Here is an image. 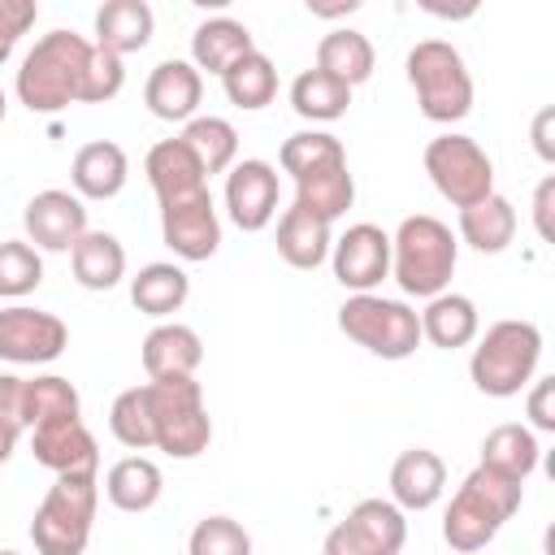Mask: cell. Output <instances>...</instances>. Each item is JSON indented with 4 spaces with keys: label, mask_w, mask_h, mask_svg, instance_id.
<instances>
[{
    "label": "cell",
    "mask_w": 555,
    "mask_h": 555,
    "mask_svg": "<svg viewBox=\"0 0 555 555\" xmlns=\"http://www.w3.org/2000/svg\"><path fill=\"white\" fill-rule=\"evenodd\" d=\"M551 199H555V178H542L538 191H533V225L538 234L551 243L555 238V225H551Z\"/></svg>",
    "instance_id": "45"
},
{
    "label": "cell",
    "mask_w": 555,
    "mask_h": 555,
    "mask_svg": "<svg viewBox=\"0 0 555 555\" xmlns=\"http://www.w3.org/2000/svg\"><path fill=\"white\" fill-rule=\"evenodd\" d=\"M351 104V87L321 74L317 65L304 69L295 82H291V108L304 117V121H338Z\"/></svg>",
    "instance_id": "35"
},
{
    "label": "cell",
    "mask_w": 555,
    "mask_h": 555,
    "mask_svg": "<svg viewBox=\"0 0 555 555\" xmlns=\"http://www.w3.org/2000/svg\"><path fill=\"white\" fill-rule=\"evenodd\" d=\"M551 121H555V113H551V108H542V113H538V121H533V143H538V156H542V160H555Z\"/></svg>",
    "instance_id": "46"
},
{
    "label": "cell",
    "mask_w": 555,
    "mask_h": 555,
    "mask_svg": "<svg viewBox=\"0 0 555 555\" xmlns=\"http://www.w3.org/2000/svg\"><path fill=\"white\" fill-rule=\"evenodd\" d=\"M373 65H377V52H373L369 35H360V30L343 26V30L321 35V43H317V69L347 87H360L373 74Z\"/></svg>",
    "instance_id": "31"
},
{
    "label": "cell",
    "mask_w": 555,
    "mask_h": 555,
    "mask_svg": "<svg viewBox=\"0 0 555 555\" xmlns=\"http://www.w3.org/2000/svg\"><path fill=\"white\" fill-rule=\"evenodd\" d=\"M551 399H555V377H538L529 390V421L542 434H555V403Z\"/></svg>",
    "instance_id": "44"
},
{
    "label": "cell",
    "mask_w": 555,
    "mask_h": 555,
    "mask_svg": "<svg viewBox=\"0 0 555 555\" xmlns=\"http://www.w3.org/2000/svg\"><path fill=\"white\" fill-rule=\"evenodd\" d=\"M91 48L95 43H87L74 30H48L22 56V69H17V82H13L17 100L30 113H61L65 104H78Z\"/></svg>",
    "instance_id": "1"
},
{
    "label": "cell",
    "mask_w": 555,
    "mask_h": 555,
    "mask_svg": "<svg viewBox=\"0 0 555 555\" xmlns=\"http://www.w3.org/2000/svg\"><path fill=\"white\" fill-rule=\"evenodd\" d=\"M225 212L238 230L256 234L278 212V169L269 160H238L225 173Z\"/></svg>",
    "instance_id": "15"
},
{
    "label": "cell",
    "mask_w": 555,
    "mask_h": 555,
    "mask_svg": "<svg viewBox=\"0 0 555 555\" xmlns=\"http://www.w3.org/2000/svg\"><path fill=\"white\" fill-rule=\"evenodd\" d=\"M330 247H334V234L321 217L304 212V208H286L278 217V256L291 264V269H317L330 260Z\"/></svg>",
    "instance_id": "25"
},
{
    "label": "cell",
    "mask_w": 555,
    "mask_h": 555,
    "mask_svg": "<svg viewBox=\"0 0 555 555\" xmlns=\"http://www.w3.org/2000/svg\"><path fill=\"white\" fill-rule=\"evenodd\" d=\"M338 330L382 360H408L421 347V317L403 299L347 295L338 308Z\"/></svg>",
    "instance_id": "8"
},
{
    "label": "cell",
    "mask_w": 555,
    "mask_h": 555,
    "mask_svg": "<svg viewBox=\"0 0 555 555\" xmlns=\"http://www.w3.org/2000/svg\"><path fill=\"white\" fill-rule=\"evenodd\" d=\"M447 490V464L429 447H408L390 468V503L399 512H429Z\"/></svg>",
    "instance_id": "18"
},
{
    "label": "cell",
    "mask_w": 555,
    "mask_h": 555,
    "mask_svg": "<svg viewBox=\"0 0 555 555\" xmlns=\"http://www.w3.org/2000/svg\"><path fill=\"white\" fill-rule=\"evenodd\" d=\"M22 225L35 251H74V243L87 234V204L74 191L48 186L26 199Z\"/></svg>",
    "instance_id": "14"
},
{
    "label": "cell",
    "mask_w": 555,
    "mask_h": 555,
    "mask_svg": "<svg viewBox=\"0 0 555 555\" xmlns=\"http://www.w3.org/2000/svg\"><path fill=\"white\" fill-rule=\"evenodd\" d=\"M408 82L416 91V104L429 121H460L473 108V74L447 39H421L408 52Z\"/></svg>",
    "instance_id": "6"
},
{
    "label": "cell",
    "mask_w": 555,
    "mask_h": 555,
    "mask_svg": "<svg viewBox=\"0 0 555 555\" xmlns=\"http://www.w3.org/2000/svg\"><path fill=\"white\" fill-rule=\"evenodd\" d=\"M330 264L351 295H373V286L390 278V234L373 221H356L343 230V238H334Z\"/></svg>",
    "instance_id": "11"
},
{
    "label": "cell",
    "mask_w": 555,
    "mask_h": 555,
    "mask_svg": "<svg viewBox=\"0 0 555 555\" xmlns=\"http://www.w3.org/2000/svg\"><path fill=\"white\" fill-rule=\"evenodd\" d=\"M43 282V260L26 238L0 243V299H22Z\"/></svg>",
    "instance_id": "39"
},
{
    "label": "cell",
    "mask_w": 555,
    "mask_h": 555,
    "mask_svg": "<svg viewBox=\"0 0 555 555\" xmlns=\"http://www.w3.org/2000/svg\"><path fill=\"white\" fill-rule=\"evenodd\" d=\"M0 555H17V551H0Z\"/></svg>",
    "instance_id": "48"
},
{
    "label": "cell",
    "mask_w": 555,
    "mask_h": 555,
    "mask_svg": "<svg viewBox=\"0 0 555 555\" xmlns=\"http://www.w3.org/2000/svg\"><path fill=\"white\" fill-rule=\"evenodd\" d=\"M69 416H82V399H78L69 377H56V373L26 377V386H22V421H26V429L48 425V421H69Z\"/></svg>",
    "instance_id": "33"
},
{
    "label": "cell",
    "mask_w": 555,
    "mask_h": 555,
    "mask_svg": "<svg viewBox=\"0 0 555 555\" xmlns=\"http://www.w3.org/2000/svg\"><path fill=\"white\" fill-rule=\"evenodd\" d=\"M221 87H225L230 104H238V108L256 113V108L273 104V95H278V69H273V61L256 48V52L238 56V61L221 74Z\"/></svg>",
    "instance_id": "34"
},
{
    "label": "cell",
    "mask_w": 555,
    "mask_h": 555,
    "mask_svg": "<svg viewBox=\"0 0 555 555\" xmlns=\"http://www.w3.org/2000/svg\"><path fill=\"white\" fill-rule=\"evenodd\" d=\"M143 173H147V182H152V191H156L160 204L182 199V195H195V191L208 186V173L199 169V160L191 156V147L182 139L152 143V152L143 160Z\"/></svg>",
    "instance_id": "21"
},
{
    "label": "cell",
    "mask_w": 555,
    "mask_h": 555,
    "mask_svg": "<svg viewBox=\"0 0 555 555\" xmlns=\"http://www.w3.org/2000/svg\"><path fill=\"white\" fill-rule=\"evenodd\" d=\"M421 317V338H429L434 347L442 351H455V347H468L477 334H481V317H477V304L468 295H455V291H442L425 304Z\"/></svg>",
    "instance_id": "23"
},
{
    "label": "cell",
    "mask_w": 555,
    "mask_h": 555,
    "mask_svg": "<svg viewBox=\"0 0 555 555\" xmlns=\"http://www.w3.org/2000/svg\"><path fill=\"white\" fill-rule=\"evenodd\" d=\"M425 173L438 186V195L451 199L455 208H468L494 191V165H490L486 147L455 130L425 143Z\"/></svg>",
    "instance_id": "9"
},
{
    "label": "cell",
    "mask_w": 555,
    "mask_h": 555,
    "mask_svg": "<svg viewBox=\"0 0 555 555\" xmlns=\"http://www.w3.org/2000/svg\"><path fill=\"white\" fill-rule=\"evenodd\" d=\"M278 160H282V169H286L291 178H304V173H312V169L343 165L347 152H343V143H338L330 130H299V134H291V139L282 143Z\"/></svg>",
    "instance_id": "38"
},
{
    "label": "cell",
    "mask_w": 555,
    "mask_h": 555,
    "mask_svg": "<svg viewBox=\"0 0 555 555\" xmlns=\"http://www.w3.org/2000/svg\"><path fill=\"white\" fill-rule=\"evenodd\" d=\"M69 264H74V282L78 286H87V291H113L126 278V247L108 230H87L74 243Z\"/></svg>",
    "instance_id": "28"
},
{
    "label": "cell",
    "mask_w": 555,
    "mask_h": 555,
    "mask_svg": "<svg viewBox=\"0 0 555 555\" xmlns=\"http://www.w3.org/2000/svg\"><path fill=\"white\" fill-rule=\"evenodd\" d=\"M408 542V520L390 499H360L347 520L325 533V555H399Z\"/></svg>",
    "instance_id": "10"
},
{
    "label": "cell",
    "mask_w": 555,
    "mask_h": 555,
    "mask_svg": "<svg viewBox=\"0 0 555 555\" xmlns=\"http://www.w3.org/2000/svg\"><path fill=\"white\" fill-rule=\"evenodd\" d=\"M160 490H165V477L147 455H126L104 477V494L117 512H147V507H156Z\"/></svg>",
    "instance_id": "30"
},
{
    "label": "cell",
    "mask_w": 555,
    "mask_h": 555,
    "mask_svg": "<svg viewBox=\"0 0 555 555\" xmlns=\"http://www.w3.org/2000/svg\"><path fill=\"white\" fill-rule=\"evenodd\" d=\"M520 494H525L520 481H507V477H499V473H490V468L477 464L460 481V490L451 494V503H447V516H442L447 546L460 551V555H477L481 546H490L494 533L516 516Z\"/></svg>",
    "instance_id": "3"
},
{
    "label": "cell",
    "mask_w": 555,
    "mask_h": 555,
    "mask_svg": "<svg viewBox=\"0 0 555 555\" xmlns=\"http://www.w3.org/2000/svg\"><path fill=\"white\" fill-rule=\"evenodd\" d=\"M30 451L56 477H65V473H95L100 468V451H95V438L82 425V416L35 425L30 429Z\"/></svg>",
    "instance_id": "16"
},
{
    "label": "cell",
    "mask_w": 555,
    "mask_h": 555,
    "mask_svg": "<svg viewBox=\"0 0 555 555\" xmlns=\"http://www.w3.org/2000/svg\"><path fill=\"white\" fill-rule=\"evenodd\" d=\"M35 17H39L35 0H0V65L13 56L17 39L35 26Z\"/></svg>",
    "instance_id": "43"
},
{
    "label": "cell",
    "mask_w": 555,
    "mask_h": 555,
    "mask_svg": "<svg viewBox=\"0 0 555 555\" xmlns=\"http://www.w3.org/2000/svg\"><path fill=\"white\" fill-rule=\"evenodd\" d=\"M204 100V74L191 61H160L143 82V104L160 121H191Z\"/></svg>",
    "instance_id": "17"
},
{
    "label": "cell",
    "mask_w": 555,
    "mask_h": 555,
    "mask_svg": "<svg viewBox=\"0 0 555 555\" xmlns=\"http://www.w3.org/2000/svg\"><path fill=\"white\" fill-rule=\"evenodd\" d=\"M22 386L26 377H13V373H0V464L13 455L26 421H22Z\"/></svg>",
    "instance_id": "42"
},
{
    "label": "cell",
    "mask_w": 555,
    "mask_h": 555,
    "mask_svg": "<svg viewBox=\"0 0 555 555\" xmlns=\"http://www.w3.org/2000/svg\"><path fill=\"white\" fill-rule=\"evenodd\" d=\"M126 82V65L121 56L104 52V48H91V61H87V78H82V95L78 104H108Z\"/></svg>",
    "instance_id": "41"
},
{
    "label": "cell",
    "mask_w": 555,
    "mask_h": 555,
    "mask_svg": "<svg viewBox=\"0 0 555 555\" xmlns=\"http://www.w3.org/2000/svg\"><path fill=\"white\" fill-rule=\"evenodd\" d=\"M178 139L191 147V156L199 160V169L208 178L212 173H225L234 165V156H238V130L225 117H191Z\"/></svg>",
    "instance_id": "36"
},
{
    "label": "cell",
    "mask_w": 555,
    "mask_h": 555,
    "mask_svg": "<svg viewBox=\"0 0 555 555\" xmlns=\"http://www.w3.org/2000/svg\"><path fill=\"white\" fill-rule=\"evenodd\" d=\"M186 555H251V533L230 516H204L186 538Z\"/></svg>",
    "instance_id": "40"
},
{
    "label": "cell",
    "mask_w": 555,
    "mask_h": 555,
    "mask_svg": "<svg viewBox=\"0 0 555 555\" xmlns=\"http://www.w3.org/2000/svg\"><path fill=\"white\" fill-rule=\"evenodd\" d=\"M204 364V343L191 325L178 321H160L156 330H147L143 338V369L147 382H165V377H195V369Z\"/></svg>",
    "instance_id": "19"
},
{
    "label": "cell",
    "mask_w": 555,
    "mask_h": 555,
    "mask_svg": "<svg viewBox=\"0 0 555 555\" xmlns=\"http://www.w3.org/2000/svg\"><path fill=\"white\" fill-rule=\"evenodd\" d=\"M538 455H542V447L529 425H494L481 442V468H490L507 481H520V486L538 468Z\"/></svg>",
    "instance_id": "29"
},
{
    "label": "cell",
    "mask_w": 555,
    "mask_h": 555,
    "mask_svg": "<svg viewBox=\"0 0 555 555\" xmlns=\"http://www.w3.org/2000/svg\"><path fill=\"white\" fill-rule=\"evenodd\" d=\"M152 26H156V17H152L147 0H108L95 13V48H104L113 56L143 52L152 39Z\"/></svg>",
    "instance_id": "22"
},
{
    "label": "cell",
    "mask_w": 555,
    "mask_h": 555,
    "mask_svg": "<svg viewBox=\"0 0 555 555\" xmlns=\"http://www.w3.org/2000/svg\"><path fill=\"white\" fill-rule=\"evenodd\" d=\"M191 295V278L169 264V260H156V264H143L134 278H130V304L147 317H169L186 304Z\"/></svg>",
    "instance_id": "32"
},
{
    "label": "cell",
    "mask_w": 555,
    "mask_h": 555,
    "mask_svg": "<svg viewBox=\"0 0 555 555\" xmlns=\"http://www.w3.org/2000/svg\"><path fill=\"white\" fill-rule=\"evenodd\" d=\"M160 234L178 260H208L221 247V221L212 208V191L204 186L195 195L160 204Z\"/></svg>",
    "instance_id": "13"
},
{
    "label": "cell",
    "mask_w": 555,
    "mask_h": 555,
    "mask_svg": "<svg viewBox=\"0 0 555 555\" xmlns=\"http://www.w3.org/2000/svg\"><path fill=\"white\" fill-rule=\"evenodd\" d=\"M100 486L95 473H65L48 486L43 503L35 507L30 520V542L39 555H82L91 542V520H95Z\"/></svg>",
    "instance_id": "5"
},
{
    "label": "cell",
    "mask_w": 555,
    "mask_h": 555,
    "mask_svg": "<svg viewBox=\"0 0 555 555\" xmlns=\"http://www.w3.org/2000/svg\"><path fill=\"white\" fill-rule=\"evenodd\" d=\"M108 429L121 447L130 451H147L156 447V429H152V403H147V386H130L113 399L108 408Z\"/></svg>",
    "instance_id": "37"
},
{
    "label": "cell",
    "mask_w": 555,
    "mask_h": 555,
    "mask_svg": "<svg viewBox=\"0 0 555 555\" xmlns=\"http://www.w3.org/2000/svg\"><path fill=\"white\" fill-rule=\"evenodd\" d=\"M147 403H152V429H156V451L173 460H195L212 442V416L204 408V386L195 377H165L147 382Z\"/></svg>",
    "instance_id": "7"
},
{
    "label": "cell",
    "mask_w": 555,
    "mask_h": 555,
    "mask_svg": "<svg viewBox=\"0 0 555 555\" xmlns=\"http://www.w3.org/2000/svg\"><path fill=\"white\" fill-rule=\"evenodd\" d=\"M4 108H9V100H4V91H0V121H4Z\"/></svg>",
    "instance_id": "47"
},
{
    "label": "cell",
    "mask_w": 555,
    "mask_h": 555,
    "mask_svg": "<svg viewBox=\"0 0 555 555\" xmlns=\"http://www.w3.org/2000/svg\"><path fill=\"white\" fill-rule=\"evenodd\" d=\"M351 199H356V178H351L347 160H343V165H325V169H312V173L295 178V208H304V212L321 217L325 225H334V221L351 208Z\"/></svg>",
    "instance_id": "26"
},
{
    "label": "cell",
    "mask_w": 555,
    "mask_h": 555,
    "mask_svg": "<svg viewBox=\"0 0 555 555\" xmlns=\"http://www.w3.org/2000/svg\"><path fill=\"white\" fill-rule=\"evenodd\" d=\"M130 178V160L113 139H91L74 152L69 182L78 199H113Z\"/></svg>",
    "instance_id": "20"
},
{
    "label": "cell",
    "mask_w": 555,
    "mask_h": 555,
    "mask_svg": "<svg viewBox=\"0 0 555 555\" xmlns=\"http://www.w3.org/2000/svg\"><path fill=\"white\" fill-rule=\"evenodd\" d=\"M538 360H542V330L533 321L507 317V321H494L477 338L473 360H468V377L481 395L512 399L533 382Z\"/></svg>",
    "instance_id": "4"
},
{
    "label": "cell",
    "mask_w": 555,
    "mask_h": 555,
    "mask_svg": "<svg viewBox=\"0 0 555 555\" xmlns=\"http://www.w3.org/2000/svg\"><path fill=\"white\" fill-rule=\"evenodd\" d=\"M247 52H256L251 30H247L243 22H234V17H208V22H199L195 35H191V65H195V69H208V74H217V78H221L238 56H247Z\"/></svg>",
    "instance_id": "24"
},
{
    "label": "cell",
    "mask_w": 555,
    "mask_h": 555,
    "mask_svg": "<svg viewBox=\"0 0 555 555\" xmlns=\"http://www.w3.org/2000/svg\"><path fill=\"white\" fill-rule=\"evenodd\" d=\"M460 238L473 251H486V256L503 251L516 238V208H512V199L499 195V191H490L486 199L460 208Z\"/></svg>",
    "instance_id": "27"
},
{
    "label": "cell",
    "mask_w": 555,
    "mask_h": 555,
    "mask_svg": "<svg viewBox=\"0 0 555 555\" xmlns=\"http://www.w3.org/2000/svg\"><path fill=\"white\" fill-rule=\"evenodd\" d=\"M69 347V330L56 312L43 308H0V360L9 364H48Z\"/></svg>",
    "instance_id": "12"
},
{
    "label": "cell",
    "mask_w": 555,
    "mask_h": 555,
    "mask_svg": "<svg viewBox=\"0 0 555 555\" xmlns=\"http://www.w3.org/2000/svg\"><path fill=\"white\" fill-rule=\"evenodd\" d=\"M460 260V238L451 234L447 221L429 217V212H412L399 221V230L390 234V278L399 282L403 295L416 299H434L451 286Z\"/></svg>",
    "instance_id": "2"
}]
</instances>
